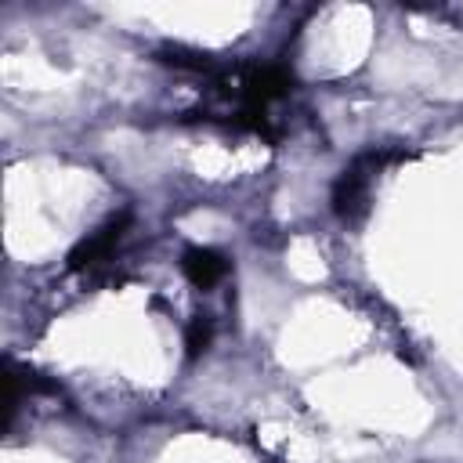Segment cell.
Instances as JSON below:
<instances>
[{
  "label": "cell",
  "instance_id": "obj_5",
  "mask_svg": "<svg viewBox=\"0 0 463 463\" xmlns=\"http://www.w3.org/2000/svg\"><path fill=\"white\" fill-rule=\"evenodd\" d=\"M210 333H213V326H210V318H206V315L192 318V326H188V336H184V344H188V354H199V351H206V347H210Z\"/></svg>",
  "mask_w": 463,
  "mask_h": 463
},
{
  "label": "cell",
  "instance_id": "obj_1",
  "mask_svg": "<svg viewBox=\"0 0 463 463\" xmlns=\"http://www.w3.org/2000/svg\"><path fill=\"white\" fill-rule=\"evenodd\" d=\"M405 152L398 148H373L365 156H358L333 184V210L336 217L344 221H358L365 210H369V184H373V174H380L387 163L402 159Z\"/></svg>",
  "mask_w": 463,
  "mask_h": 463
},
{
  "label": "cell",
  "instance_id": "obj_3",
  "mask_svg": "<svg viewBox=\"0 0 463 463\" xmlns=\"http://www.w3.org/2000/svg\"><path fill=\"white\" fill-rule=\"evenodd\" d=\"M181 268H184V275H188V282L192 286H199V289H210L224 271H228V260L217 253V250H203V246H192V250H184V257H181Z\"/></svg>",
  "mask_w": 463,
  "mask_h": 463
},
{
  "label": "cell",
  "instance_id": "obj_4",
  "mask_svg": "<svg viewBox=\"0 0 463 463\" xmlns=\"http://www.w3.org/2000/svg\"><path fill=\"white\" fill-rule=\"evenodd\" d=\"M156 58H159L163 65L181 69V72H213L210 54L192 51V47H181V43H166V47H159V51H156Z\"/></svg>",
  "mask_w": 463,
  "mask_h": 463
},
{
  "label": "cell",
  "instance_id": "obj_2",
  "mask_svg": "<svg viewBox=\"0 0 463 463\" xmlns=\"http://www.w3.org/2000/svg\"><path fill=\"white\" fill-rule=\"evenodd\" d=\"M127 228H130V213L112 217L101 232H94L90 239H83V242L69 253V268H72V271H90V268L105 264V260L116 253V246H119V239L127 235Z\"/></svg>",
  "mask_w": 463,
  "mask_h": 463
}]
</instances>
